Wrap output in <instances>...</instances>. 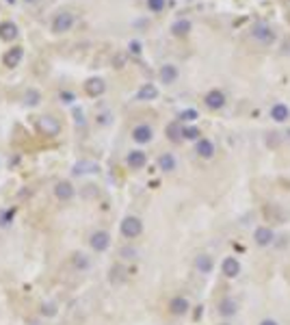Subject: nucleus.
<instances>
[{"label":"nucleus","instance_id":"1","mask_svg":"<svg viewBox=\"0 0 290 325\" xmlns=\"http://www.w3.org/2000/svg\"><path fill=\"white\" fill-rule=\"evenodd\" d=\"M37 128H39V132L46 134V136H56L61 132V122L52 115H42L37 120Z\"/></svg>","mask_w":290,"mask_h":325},{"label":"nucleus","instance_id":"2","mask_svg":"<svg viewBox=\"0 0 290 325\" xmlns=\"http://www.w3.org/2000/svg\"><path fill=\"white\" fill-rule=\"evenodd\" d=\"M252 37L256 39V42L264 44V46H268V44H273V42H275V32H273V28H271L268 24H264V22L254 24V28H252Z\"/></svg>","mask_w":290,"mask_h":325},{"label":"nucleus","instance_id":"3","mask_svg":"<svg viewBox=\"0 0 290 325\" xmlns=\"http://www.w3.org/2000/svg\"><path fill=\"white\" fill-rule=\"evenodd\" d=\"M143 232V221L139 217H126L122 221V234L126 238H136Z\"/></svg>","mask_w":290,"mask_h":325},{"label":"nucleus","instance_id":"4","mask_svg":"<svg viewBox=\"0 0 290 325\" xmlns=\"http://www.w3.org/2000/svg\"><path fill=\"white\" fill-rule=\"evenodd\" d=\"M76 22V18H74V13H70V11H61L58 16L52 20V30L54 32H68L72 26H74Z\"/></svg>","mask_w":290,"mask_h":325},{"label":"nucleus","instance_id":"5","mask_svg":"<svg viewBox=\"0 0 290 325\" xmlns=\"http://www.w3.org/2000/svg\"><path fill=\"white\" fill-rule=\"evenodd\" d=\"M91 247H94V252H104L106 247L110 245V236H108V232H104V230H98L91 234Z\"/></svg>","mask_w":290,"mask_h":325},{"label":"nucleus","instance_id":"6","mask_svg":"<svg viewBox=\"0 0 290 325\" xmlns=\"http://www.w3.org/2000/svg\"><path fill=\"white\" fill-rule=\"evenodd\" d=\"M84 91H87L89 96L98 98V96H102L104 91H106V82H104L102 78H89V80L84 82Z\"/></svg>","mask_w":290,"mask_h":325},{"label":"nucleus","instance_id":"7","mask_svg":"<svg viewBox=\"0 0 290 325\" xmlns=\"http://www.w3.org/2000/svg\"><path fill=\"white\" fill-rule=\"evenodd\" d=\"M22 56H24V50L20 48V46H13V48H9L4 54V65L6 68H18L20 61H22Z\"/></svg>","mask_w":290,"mask_h":325},{"label":"nucleus","instance_id":"8","mask_svg":"<svg viewBox=\"0 0 290 325\" xmlns=\"http://www.w3.org/2000/svg\"><path fill=\"white\" fill-rule=\"evenodd\" d=\"M221 271H223V276H228V278H236V276L240 273V262H238L236 258L228 256V258L221 262Z\"/></svg>","mask_w":290,"mask_h":325},{"label":"nucleus","instance_id":"9","mask_svg":"<svg viewBox=\"0 0 290 325\" xmlns=\"http://www.w3.org/2000/svg\"><path fill=\"white\" fill-rule=\"evenodd\" d=\"M204 100H206V106L208 108H221L223 104H226V96H223V91L212 89V91H208Z\"/></svg>","mask_w":290,"mask_h":325},{"label":"nucleus","instance_id":"10","mask_svg":"<svg viewBox=\"0 0 290 325\" xmlns=\"http://www.w3.org/2000/svg\"><path fill=\"white\" fill-rule=\"evenodd\" d=\"M54 195L58 200L68 202V200L74 198V186H72L68 180H61V182H56V184H54Z\"/></svg>","mask_w":290,"mask_h":325},{"label":"nucleus","instance_id":"11","mask_svg":"<svg viewBox=\"0 0 290 325\" xmlns=\"http://www.w3.org/2000/svg\"><path fill=\"white\" fill-rule=\"evenodd\" d=\"M264 217L268 221H273V224H284V221H286V212L282 210L278 204H268L264 208Z\"/></svg>","mask_w":290,"mask_h":325},{"label":"nucleus","instance_id":"12","mask_svg":"<svg viewBox=\"0 0 290 325\" xmlns=\"http://www.w3.org/2000/svg\"><path fill=\"white\" fill-rule=\"evenodd\" d=\"M254 238H256V243H258L260 247H266V245L273 243L275 234H273L271 228H258V230L254 232Z\"/></svg>","mask_w":290,"mask_h":325},{"label":"nucleus","instance_id":"13","mask_svg":"<svg viewBox=\"0 0 290 325\" xmlns=\"http://www.w3.org/2000/svg\"><path fill=\"white\" fill-rule=\"evenodd\" d=\"M158 76H160V80L164 82V84H171V82H176L178 80V68L176 65H162L160 68V72H158Z\"/></svg>","mask_w":290,"mask_h":325},{"label":"nucleus","instance_id":"14","mask_svg":"<svg viewBox=\"0 0 290 325\" xmlns=\"http://www.w3.org/2000/svg\"><path fill=\"white\" fill-rule=\"evenodd\" d=\"M126 160L132 169H141V167H145V162H148V156H145V152H141V150H132Z\"/></svg>","mask_w":290,"mask_h":325},{"label":"nucleus","instance_id":"15","mask_svg":"<svg viewBox=\"0 0 290 325\" xmlns=\"http://www.w3.org/2000/svg\"><path fill=\"white\" fill-rule=\"evenodd\" d=\"M197 154H200L202 158H212L214 156V143L210 139H200L197 141Z\"/></svg>","mask_w":290,"mask_h":325},{"label":"nucleus","instance_id":"16","mask_svg":"<svg viewBox=\"0 0 290 325\" xmlns=\"http://www.w3.org/2000/svg\"><path fill=\"white\" fill-rule=\"evenodd\" d=\"M132 139L136 143H150L152 141V128L145 126V124H141V126H136L132 130Z\"/></svg>","mask_w":290,"mask_h":325},{"label":"nucleus","instance_id":"17","mask_svg":"<svg viewBox=\"0 0 290 325\" xmlns=\"http://www.w3.org/2000/svg\"><path fill=\"white\" fill-rule=\"evenodd\" d=\"M212 266H214V262H212V258H210L208 254H200V256L195 258V269L200 273H210L212 271Z\"/></svg>","mask_w":290,"mask_h":325},{"label":"nucleus","instance_id":"18","mask_svg":"<svg viewBox=\"0 0 290 325\" xmlns=\"http://www.w3.org/2000/svg\"><path fill=\"white\" fill-rule=\"evenodd\" d=\"M18 37V26L13 22H2L0 24V39H4V42H13V39Z\"/></svg>","mask_w":290,"mask_h":325},{"label":"nucleus","instance_id":"19","mask_svg":"<svg viewBox=\"0 0 290 325\" xmlns=\"http://www.w3.org/2000/svg\"><path fill=\"white\" fill-rule=\"evenodd\" d=\"M156 96H158V89L152 82H145L139 89V94H136V100H143V102L145 100H156Z\"/></svg>","mask_w":290,"mask_h":325},{"label":"nucleus","instance_id":"20","mask_svg":"<svg viewBox=\"0 0 290 325\" xmlns=\"http://www.w3.org/2000/svg\"><path fill=\"white\" fill-rule=\"evenodd\" d=\"M169 310L174 312V314H186L188 312V302L184 297H174L169 304Z\"/></svg>","mask_w":290,"mask_h":325},{"label":"nucleus","instance_id":"21","mask_svg":"<svg viewBox=\"0 0 290 325\" xmlns=\"http://www.w3.org/2000/svg\"><path fill=\"white\" fill-rule=\"evenodd\" d=\"M271 117L275 122H286L290 117V110H288L286 104H275V106L271 108Z\"/></svg>","mask_w":290,"mask_h":325},{"label":"nucleus","instance_id":"22","mask_svg":"<svg viewBox=\"0 0 290 325\" xmlns=\"http://www.w3.org/2000/svg\"><path fill=\"white\" fill-rule=\"evenodd\" d=\"M236 310H238V306H236V302L234 299H223V302L219 304V312L223 316H232V314H236Z\"/></svg>","mask_w":290,"mask_h":325},{"label":"nucleus","instance_id":"23","mask_svg":"<svg viewBox=\"0 0 290 325\" xmlns=\"http://www.w3.org/2000/svg\"><path fill=\"white\" fill-rule=\"evenodd\" d=\"M182 130H184V128H180V124H178V122L169 124V126H167V136H169V141L178 143L180 139H184V136H182Z\"/></svg>","mask_w":290,"mask_h":325},{"label":"nucleus","instance_id":"24","mask_svg":"<svg viewBox=\"0 0 290 325\" xmlns=\"http://www.w3.org/2000/svg\"><path fill=\"white\" fill-rule=\"evenodd\" d=\"M171 30H174V35L178 37H182V35H188V30H190V22L188 20H178V22L171 26Z\"/></svg>","mask_w":290,"mask_h":325},{"label":"nucleus","instance_id":"25","mask_svg":"<svg viewBox=\"0 0 290 325\" xmlns=\"http://www.w3.org/2000/svg\"><path fill=\"white\" fill-rule=\"evenodd\" d=\"M158 167H160L162 172H174L176 169V158L171 154H162L160 158H158Z\"/></svg>","mask_w":290,"mask_h":325},{"label":"nucleus","instance_id":"26","mask_svg":"<svg viewBox=\"0 0 290 325\" xmlns=\"http://www.w3.org/2000/svg\"><path fill=\"white\" fill-rule=\"evenodd\" d=\"M39 100H42V94H39L37 89H28L24 94V104L26 106H37Z\"/></svg>","mask_w":290,"mask_h":325},{"label":"nucleus","instance_id":"27","mask_svg":"<svg viewBox=\"0 0 290 325\" xmlns=\"http://www.w3.org/2000/svg\"><path fill=\"white\" fill-rule=\"evenodd\" d=\"M87 172H98V165L96 162H76L74 165V174H87Z\"/></svg>","mask_w":290,"mask_h":325},{"label":"nucleus","instance_id":"28","mask_svg":"<svg viewBox=\"0 0 290 325\" xmlns=\"http://www.w3.org/2000/svg\"><path fill=\"white\" fill-rule=\"evenodd\" d=\"M13 210H0V228H6V226H11V221H13Z\"/></svg>","mask_w":290,"mask_h":325},{"label":"nucleus","instance_id":"29","mask_svg":"<svg viewBox=\"0 0 290 325\" xmlns=\"http://www.w3.org/2000/svg\"><path fill=\"white\" fill-rule=\"evenodd\" d=\"M200 130H197V128H193V126H188V128H184L182 130V136H184V139H190V141H195V139H200Z\"/></svg>","mask_w":290,"mask_h":325},{"label":"nucleus","instance_id":"30","mask_svg":"<svg viewBox=\"0 0 290 325\" xmlns=\"http://www.w3.org/2000/svg\"><path fill=\"white\" fill-rule=\"evenodd\" d=\"M197 117H200V115H197L195 108H186V110H182V113H180V120L182 122H195Z\"/></svg>","mask_w":290,"mask_h":325},{"label":"nucleus","instance_id":"31","mask_svg":"<svg viewBox=\"0 0 290 325\" xmlns=\"http://www.w3.org/2000/svg\"><path fill=\"white\" fill-rule=\"evenodd\" d=\"M148 6H150V9L152 11H162L164 9V0H148Z\"/></svg>","mask_w":290,"mask_h":325},{"label":"nucleus","instance_id":"32","mask_svg":"<svg viewBox=\"0 0 290 325\" xmlns=\"http://www.w3.org/2000/svg\"><path fill=\"white\" fill-rule=\"evenodd\" d=\"M130 52H132V54H139V52H141V44L139 42H130Z\"/></svg>","mask_w":290,"mask_h":325},{"label":"nucleus","instance_id":"33","mask_svg":"<svg viewBox=\"0 0 290 325\" xmlns=\"http://www.w3.org/2000/svg\"><path fill=\"white\" fill-rule=\"evenodd\" d=\"M61 98H63V102H72V100H74V96H72V94H61Z\"/></svg>","mask_w":290,"mask_h":325},{"label":"nucleus","instance_id":"34","mask_svg":"<svg viewBox=\"0 0 290 325\" xmlns=\"http://www.w3.org/2000/svg\"><path fill=\"white\" fill-rule=\"evenodd\" d=\"M124 256H126V258H132L134 252H132V250H124Z\"/></svg>","mask_w":290,"mask_h":325},{"label":"nucleus","instance_id":"35","mask_svg":"<svg viewBox=\"0 0 290 325\" xmlns=\"http://www.w3.org/2000/svg\"><path fill=\"white\" fill-rule=\"evenodd\" d=\"M260 325H278V323H275V321H273V318H266V321H262Z\"/></svg>","mask_w":290,"mask_h":325},{"label":"nucleus","instance_id":"36","mask_svg":"<svg viewBox=\"0 0 290 325\" xmlns=\"http://www.w3.org/2000/svg\"><path fill=\"white\" fill-rule=\"evenodd\" d=\"M26 2H35V0H26Z\"/></svg>","mask_w":290,"mask_h":325},{"label":"nucleus","instance_id":"37","mask_svg":"<svg viewBox=\"0 0 290 325\" xmlns=\"http://www.w3.org/2000/svg\"><path fill=\"white\" fill-rule=\"evenodd\" d=\"M286 134H288V136H290V130H288V132H286Z\"/></svg>","mask_w":290,"mask_h":325},{"label":"nucleus","instance_id":"38","mask_svg":"<svg viewBox=\"0 0 290 325\" xmlns=\"http://www.w3.org/2000/svg\"><path fill=\"white\" fill-rule=\"evenodd\" d=\"M221 325H228V323H221Z\"/></svg>","mask_w":290,"mask_h":325},{"label":"nucleus","instance_id":"39","mask_svg":"<svg viewBox=\"0 0 290 325\" xmlns=\"http://www.w3.org/2000/svg\"><path fill=\"white\" fill-rule=\"evenodd\" d=\"M9 2H13V0H9Z\"/></svg>","mask_w":290,"mask_h":325}]
</instances>
